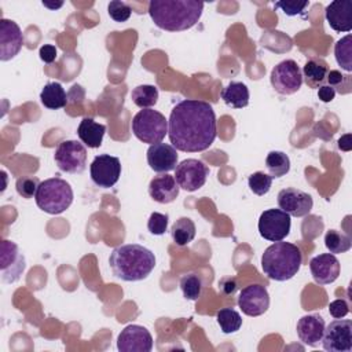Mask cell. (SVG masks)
I'll list each match as a JSON object with an SVG mask.
<instances>
[{"label":"cell","instance_id":"cell-1","mask_svg":"<svg viewBox=\"0 0 352 352\" xmlns=\"http://www.w3.org/2000/svg\"><path fill=\"white\" fill-rule=\"evenodd\" d=\"M217 135L213 107L198 99H184L173 106L168 120V136L176 150L198 153L209 148Z\"/></svg>","mask_w":352,"mask_h":352},{"label":"cell","instance_id":"cell-2","mask_svg":"<svg viewBox=\"0 0 352 352\" xmlns=\"http://www.w3.org/2000/svg\"><path fill=\"white\" fill-rule=\"evenodd\" d=\"M204 3L198 0H151L148 15L154 25L166 32H183L201 18Z\"/></svg>","mask_w":352,"mask_h":352},{"label":"cell","instance_id":"cell-3","mask_svg":"<svg viewBox=\"0 0 352 352\" xmlns=\"http://www.w3.org/2000/svg\"><path fill=\"white\" fill-rule=\"evenodd\" d=\"M109 264L116 278L125 282H138L151 274L155 267V256L139 243H128L113 249Z\"/></svg>","mask_w":352,"mask_h":352},{"label":"cell","instance_id":"cell-4","mask_svg":"<svg viewBox=\"0 0 352 352\" xmlns=\"http://www.w3.org/2000/svg\"><path fill=\"white\" fill-rule=\"evenodd\" d=\"M302 256L300 249L290 242H274L261 256V270L272 280L292 279L300 270Z\"/></svg>","mask_w":352,"mask_h":352},{"label":"cell","instance_id":"cell-5","mask_svg":"<svg viewBox=\"0 0 352 352\" xmlns=\"http://www.w3.org/2000/svg\"><path fill=\"white\" fill-rule=\"evenodd\" d=\"M34 199L43 212L48 214H59L72 205L73 190L66 180L51 177L40 183Z\"/></svg>","mask_w":352,"mask_h":352},{"label":"cell","instance_id":"cell-6","mask_svg":"<svg viewBox=\"0 0 352 352\" xmlns=\"http://www.w3.org/2000/svg\"><path fill=\"white\" fill-rule=\"evenodd\" d=\"M132 132L143 143H160L168 133V120L157 110L142 109L132 118Z\"/></svg>","mask_w":352,"mask_h":352},{"label":"cell","instance_id":"cell-7","mask_svg":"<svg viewBox=\"0 0 352 352\" xmlns=\"http://www.w3.org/2000/svg\"><path fill=\"white\" fill-rule=\"evenodd\" d=\"M54 161L62 172L81 173L87 165V148L77 140H63L55 150Z\"/></svg>","mask_w":352,"mask_h":352},{"label":"cell","instance_id":"cell-8","mask_svg":"<svg viewBox=\"0 0 352 352\" xmlns=\"http://www.w3.org/2000/svg\"><path fill=\"white\" fill-rule=\"evenodd\" d=\"M271 85L280 95L296 94L302 84V73L300 66L293 59L279 62L271 70Z\"/></svg>","mask_w":352,"mask_h":352},{"label":"cell","instance_id":"cell-9","mask_svg":"<svg viewBox=\"0 0 352 352\" xmlns=\"http://www.w3.org/2000/svg\"><path fill=\"white\" fill-rule=\"evenodd\" d=\"M290 216L282 209H267L260 214L258 219L260 235L271 242L283 241L290 232Z\"/></svg>","mask_w":352,"mask_h":352},{"label":"cell","instance_id":"cell-10","mask_svg":"<svg viewBox=\"0 0 352 352\" xmlns=\"http://www.w3.org/2000/svg\"><path fill=\"white\" fill-rule=\"evenodd\" d=\"M322 346L327 352L352 351V322L349 319H336L324 327Z\"/></svg>","mask_w":352,"mask_h":352},{"label":"cell","instance_id":"cell-11","mask_svg":"<svg viewBox=\"0 0 352 352\" xmlns=\"http://www.w3.org/2000/svg\"><path fill=\"white\" fill-rule=\"evenodd\" d=\"M209 176V168L199 160L187 158L177 164L175 169V180L180 188L186 191H197L201 188Z\"/></svg>","mask_w":352,"mask_h":352},{"label":"cell","instance_id":"cell-12","mask_svg":"<svg viewBox=\"0 0 352 352\" xmlns=\"http://www.w3.org/2000/svg\"><path fill=\"white\" fill-rule=\"evenodd\" d=\"M25 257L15 242L4 239L0 243V270L4 283L16 282L25 271Z\"/></svg>","mask_w":352,"mask_h":352},{"label":"cell","instance_id":"cell-13","mask_svg":"<svg viewBox=\"0 0 352 352\" xmlns=\"http://www.w3.org/2000/svg\"><path fill=\"white\" fill-rule=\"evenodd\" d=\"M92 182L102 188L113 187L121 176V162L110 154H100L94 158L89 166Z\"/></svg>","mask_w":352,"mask_h":352},{"label":"cell","instance_id":"cell-14","mask_svg":"<svg viewBox=\"0 0 352 352\" xmlns=\"http://www.w3.org/2000/svg\"><path fill=\"white\" fill-rule=\"evenodd\" d=\"M238 305L245 315L260 316L270 308V294L263 285H249L241 290Z\"/></svg>","mask_w":352,"mask_h":352},{"label":"cell","instance_id":"cell-15","mask_svg":"<svg viewBox=\"0 0 352 352\" xmlns=\"http://www.w3.org/2000/svg\"><path fill=\"white\" fill-rule=\"evenodd\" d=\"M117 348L121 352H150L153 349V337L146 327L129 324L118 334Z\"/></svg>","mask_w":352,"mask_h":352},{"label":"cell","instance_id":"cell-16","mask_svg":"<svg viewBox=\"0 0 352 352\" xmlns=\"http://www.w3.org/2000/svg\"><path fill=\"white\" fill-rule=\"evenodd\" d=\"M278 205L279 209L286 212L289 216L302 217L311 212L314 201L308 192L294 187H287L278 192Z\"/></svg>","mask_w":352,"mask_h":352},{"label":"cell","instance_id":"cell-17","mask_svg":"<svg viewBox=\"0 0 352 352\" xmlns=\"http://www.w3.org/2000/svg\"><path fill=\"white\" fill-rule=\"evenodd\" d=\"M22 44L23 36L16 22L3 18L0 21V60L12 59L21 51Z\"/></svg>","mask_w":352,"mask_h":352},{"label":"cell","instance_id":"cell-18","mask_svg":"<svg viewBox=\"0 0 352 352\" xmlns=\"http://www.w3.org/2000/svg\"><path fill=\"white\" fill-rule=\"evenodd\" d=\"M147 164L158 173H168L177 166V153L172 144L155 143L147 148Z\"/></svg>","mask_w":352,"mask_h":352},{"label":"cell","instance_id":"cell-19","mask_svg":"<svg viewBox=\"0 0 352 352\" xmlns=\"http://www.w3.org/2000/svg\"><path fill=\"white\" fill-rule=\"evenodd\" d=\"M309 270L318 285H329L340 275V261L331 253H322L311 258Z\"/></svg>","mask_w":352,"mask_h":352},{"label":"cell","instance_id":"cell-20","mask_svg":"<svg viewBox=\"0 0 352 352\" xmlns=\"http://www.w3.org/2000/svg\"><path fill=\"white\" fill-rule=\"evenodd\" d=\"M329 26L336 32L352 30V1L334 0L324 10Z\"/></svg>","mask_w":352,"mask_h":352},{"label":"cell","instance_id":"cell-21","mask_svg":"<svg viewBox=\"0 0 352 352\" xmlns=\"http://www.w3.org/2000/svg\"><path fill=\"white\" fill-rule=\"evenodd\" d=\"M179 184L175 180V176L168 173H161L154 176L148 184L150 197L158 204H170L179 195Z\"/></svg>","mask_w":352,"mask_h":352},{"label":"cell","instance_id":"cell-22","mask_svg":"<svg viewBox=\"0 0 352 352\" xmlns=\"http://www.w3.org/2000/svg\"><path fill=\"white\" fill-rule=\"evenodd\" d=\"M324 327L323 318L318 314H311L298 319L296 330L300 341L305 345L316 346L322 341Z\"/></svg>","mask_w":352,"mask_h":352},{"label":"cell","instance_id":"cell-23","mask_svg":"<svg viewBox=\"0 0 352 352\" xmlns=\"http://www.w3.org/2000/svg\"><path fill=\"white\" fill-rule=\"evenodd\" d=\"M104 132H106V125L96 122L91 117L82 118L77 128V135H78L80 140L91 148L100 147Z\"/></svg>","mask_w":352,"mask_h":352},{"label":"cell","instance_id":"cell-24","mask_svg":"<svg viewBox=\"0 0 352 352\" xmlns=\"http://www.w3.org/2000/svg\"><path fill=\"white\" fill-rule=\"evenodd\" d=\"M327 63L320 58H311L302 67V78L309 88H319L327 77Z\"/></svg>","mask_w":352,"mask_h":352},{"label":"cell","instance_id":"cell-25","mask_svg":"<svg viewBox=\"0 0 352 352\" xmlns=\"http://www.w3.org/2000/svg\"><path fill=\"white\" fill-rule=\"evenodd\" d=\"M223 102L232 109H242L249 104V89L241 81H231L221 91Z\"/></svg>","mask_w":352,"mask_h":352},{"label":"cell","instance_id":"cell-26","mask_svg":"<svg viewBox=\"0 0 352 352\" xmlns=\"http://www.w3.org/2000/svg\"><path fill=\"white\" fill-rule=\"evenodd\" d=\"M40 100L44 107L51 110H58L67 104V95L59 82L52 81V82H47L41 89Z\"/></svg>","mask_w":352,"mask_h":352},{"label":"cell","instance_id":"cell-27","mask_svg":"<svg viewBox=\"0 0 352 352\" xmlns=\"http://www.w3.org/2000/svg\"><path fill=\"white\" fill-rule=\"evenodd\" d=\"M170 235L177 246H186L195 238V224L190 217L177 219L172 228Z\"/></svg>","mask_w":352,"mask_h":352},{"label":"cell","instance_id":"cell-28","mask_svg":"<svg viewBox=\"0 0 352 352\" xmlns=\"http://www.w3.org/2000/svg\"><path fill=\"white\" fill-rule=\"evenodd\" d=\"M265 168L272 179L285 176L290 170V160L283 151H271L265 158Z\"/></svg>","mask_w":352,"mask_h":352},{"label":"cell","instance_id":"cell-29","mask_svg":"<svg viewBox=\"0 0 352 352\" xmlns=\"http://www.w3.org/2000/svg\"><path fill=\"white\" fill-rule=\"evenodd\" d=\"M132 102L140 109H151L158 100V89L154 85L143 84L133 88L131 94Z\"/></svg>","mask_w":352,"mask_h":352},{"label":"cell","instance_id":"cell-30","mask_svg":"<svg viewBox=\"0 0 352 352\" xmlns=\"http://www.w3.org/2000/svg\"><path fill=\"white\" fill-rule=\"evenodd\" d=\"M216 320L224 334L235 333L242 326V318L234 308H221L216 315Z\"/></svg>","mask_w":352,"mask_h":352},{"label":"cell","instance_id":"cell-31","mask_svg":"<svg viewBox=\"0 0 352 352\" xmlns=\"http://www.w3.org/2000/svg\"><path fill=\"white\" fill-rule=\"evenodd\" d=\"M334 56L341 69L352 72V36L346 34L334 45Z\"/></svg>","mask_w":352,"mask_h":352},{"label":"cell","instance_id":"cell-32","mask_svg":"<svg viewBox=\"0 0 352 352\" xmlns=\"http://www.w3.org/2000/svg\"><path fill=\"white\" fill-rule=\"evenodd\" d=\"M324 245L331 254H338L348 252L352 246V242L346 234L337 230H329L324 235Z\"/></svg>","mask_w":352,"mask_h":352},{"label":"cell","instance_id":"cell-33","mask_svg":"<svg viewBox=\"0 0 352 352\" xmlns=\"http://www.w3.org/2000/svg\"><path fill=\"white\" fill-rule=\"evenodd\" d=\"M180 289L184 298L190 301H195L199 298L202 293V279L194 272L187 274L180 279Z\"/></svg>","mask_w":352,"mask_h":352},{"label":"cell","instance_id":"cell-34","mask_svg":"<svg viewBox=\"0 0 352 352\" xmlns=\"http://www.w3.org/2000/svg\"><path fill=\"white\" fill-rule=\"evenodd\" d=\"M271 184H272V177L261 170L252 173L248 179V186H249L250 191L260 197L265 195L270 191Z\"/></svg>","mask_w":352,"mask_h":352},{"label":"cell","instance_id":"cell-35","mask_svg":"<svg viewBox=\"0 0 352 352\" xmlns=\"http://www.w3.org/2000/svg\"><path fill=\"white\" fill-rule=\"evenodd\" d=\"M41 182H38V179L36 176H22L16 180L15 183V188L16 192L22 197V198H33L36 197L37 188L40 186Z\"/></svg>","mask_w":352,"mask_h":352},{"label":"cell","instance_id":"cell-36","mask_svg":"<svg viewBox=\"0 0 352 352\" xmlns=\"http://www.w3.org/2000/svg\"><path fill=\"white\" fill-rule=\"evenodd\" d=\"M107 12L110 18L116 22H126L132 14L131 7L121 0H113L107 6Z\"/></svg>","mask_w":352,"mask_h":352},{"label":"cell","instance_id":"cell-37","mask_svg":"<svg viewBox=\"0 0 352 352\" xmlns=\"http://www.w3.org/2000/svg\"><path fill=\"white\" fill-rule=\"evenodd\" d=\"M326 81L329 82L327 85H330L336 91V94H342V88H346L348 94L351 92V77L342 74L338 70H329Z\"/></svg>","mask_w":352,"mask_h":352},{"label":"cell","instance_id":"cell-38","mask_svg":"<svg viewBox=\"0 0 352 352\" xmlns=\"http://www.w3.org/2000/svg\"><path fill=\"white\" fill-rule=\"evenodd\" d=\"M169 223V216L158 212H153L147 221V230L154 235L165 234Z\"/></svg>","mask_w":352,"mask_h":352},{"label":"cell","instance_id":"cell-39","mask_svg":"<svg viewBox=\"0 0 352 352\" xmlns=\"http://www.w3.org/2000/svg\"><path fill=\"white\" fill-rule=\"evenodd\" d=\"M308 1H294V0H283V1H276L274 4L275 8H280L286 15L294 16L298 14H302L304 10L308 7Z\"/></svg>","mask_w":352,"mask_h":352},{"label":"cell","instance_id":"cell-40","mask_svg":"<svg viewBox=\"0 0 352 352\" xmlns=\"http://www.w3.org/2000/svg\"><path fill=\"white\" fill-rule=\"evenodd\" d=\"M349 312V305L344 298H337L329 304V314L334 319H340L346 316Z\"/></svg>","mask_w":352,"mask_h":352},{"label":"cell","instance_id":"cell-41","mask_svg":"<svg viewBox=\"0 0 352 352\" xmlns=\"http://www.w3.org/2000/svg\"><path fill=\"white\" fill-rule=\"evenodd\" d=\"M38 55L44 63H52L56 59V48L52 44H44L40 48Z\"/></svg>","mask_w":352,"mask_h":352},{"label":"cell","instance_id":"cell-42","mask_svg":"<svg viewBox=\"0 0 352 352\" xmlns=\"http://www.w3.org/2000/svg\"><path fill=\"white\" fill-rule=\"evenodd\" d=\"M334 96H336V91H334L330 85L323 84L322 87L318 88V98H319L322 102L329 103V102H331V100L334 99Z\"/></svg>","mask_w":352,"mask_h":352},{"label":"cell","instance_id":"cell-43","mask_svg":"<svg viewBox=\"0 0 352 352\" xmlns=\"http://www.w3.org/2000/svg\"><path fill=\"white\" fill-rule=\"evenodd\" d=\"M220 286H221V290H223V293H226V294H230V293H234L235 292V289H236V285H235V280L234 279H223L221 282H220Z\"/></svg>","mask_w":352,"mask_h":352},{"label":"cell","instance_id":"cell-44","mask_svg":"<svg viewBox=\"0 0 352 352\" xmlns=\"http://www.w3.org/2000/svg\"><path fill=\"white\" fill-rule=\"evenodd\" d=\"M338 147L342 148V150H345V151L351 150L352 144H351V135H349V133H348V135H344V136L338 140Z\"/></svg>","mask_w":352,"mask_h":352},{"label":"cell","instance_id":"cell-45","mask_svg":"<svg viewBox=\"0 0 352 352\" xmlns=\"http://www.w3.org/2000/svg\"><path fill=\"white\" fill-rule=\"evenodd\" d=\"M62 4H63V3H58V4H50V3H47V1H43V6H45V7H48V8H52V10H56V8L62 7Z\"/></svg>","mask_w":352,"mask_h":352}]
</instances>
